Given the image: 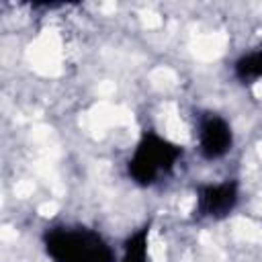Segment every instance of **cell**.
Returning a JSON list of instances; mask_svg holds the SVG:
<instances>
[{
	"instance_id": "7a4b0ae2",
	"label": "cell",
	"mask_w": 262,
	"mask_h": 262,
	"mask_svg": "<svg viewBox=\"0 0 262 262\" xmlns=\"http://www.w3.org/2000/svg\"><path fill=\"white\" fill-rule=\"evenodd\" d=\"M180 154L182 149L178 145L156 133H147L141 137L129 160V174L137 184L149 186L162 174H168L174 168Z\"/></svg>"
},
{
	"instance_id": "3957f363",
	"label": "cell",
	"mask_w": 262,
	"mask_h": 262,
	"mask_svg": "<svg viewBox=\"0 0 262 262\" xmlns=\"http://www.w3.org/2000/svg\"><path fill=\"white\" fill-rule=\"evenodd\" d=\"M233 133L229 123L219 115H207L199 125V147L207 160H217L231 149Z\"/></svg>"
},
{
	"instance_id": "277c9868",
	"label": "cell",
	"mask_w": 262,
	"mask_h": 262,
	"mask_svg": "<svg viewBox=\"0 0 262 262\" xmlns=\"http://www.w3.org/2000/svg\"><path fill=\"white\" fill-rule=\"evenodd\" d=\"M237 203V184L235 182H219V184H207L199 190L196 209L203 217L221 219L225 217Z\"/></svg>"
},
{
	"instance_id": "8992f818",
	"label": "cell",
	"mask_w": 262,
	"mask_h": 262,
	"mask_svg": "<svg viewBox=\"0 0 262 262\" xmlns=\"http://www.w3.org/2000/svg\"><path fill=\"white\" fill-rule=\"evenodd\" d=\"M235 74L242 82H256L262 74V53L256 49V51L239 57L235 63Z\"/></svg>"
},
{
	"instance_id": "5b68a950",
	"label": "cell",
	"mask_w": 262,
	"mask_h": 262,
	"mask_svg": "<svg viewBox=\"0 0 262 262\" xmlns=\"http://www.w3.org/2000/svg\"><path fill=\"white\" fill-rule=\"evenodd\" d=\"M147 237H149V229L147 227H141L139 231H135L125 244V254H123L121 262H147L149 260Z\"/></svg>"
},
{
	"instance_id": "6da1fadb",
	"label": "cell",
	"mask_w": 262,
	"mask_h": 262,
	"mask_svg": "<svg viewBox=\"0 0 262 262\" xmlns=\"http://www.w3.org/2000/svg\"><path fill=\"white\" fill-rule=\"evenodd\" d=\"M45 248L55 262H113L106 242L86 227H55L47 231Z\"/></svg>"
}]
</instances>
